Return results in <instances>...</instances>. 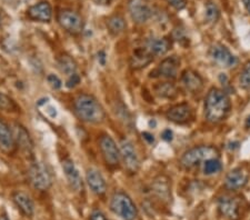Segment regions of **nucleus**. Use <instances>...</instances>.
<instances>
[{"label": "nucleus", "mask_w": 250, "mask_h": 220, "mask_svg": "<svg viewBox=\"0 0 250 220\" xmlns=\"http://www.w3.org/2000/svg\"><path fill=\"white\" fill-rule=\"evenodd\" d=\"M13 131L17 147L21 149L23 154L32 156L34 154V141H32L29 131L20 123H15Z\"/></svg>", "instance_id": "obj_15"}, {"label": "nucleus", "mask_w": 250, "mask_h": 220, "mask_svg": "<svg viewBox=\"0 0 250 220\" xmlns=\"http://www.w3.org/2000/svg\"><path fill=\"white\" fill-rule=\"evenodd\" d=\"M90 220H108L102 210H94L90 215Z\"/></svg>", "instance_id": "obj_34"}, {"label": "nucleus", "mask_w": 250, "mask_h": 220, "mask_svg": "<svg viewBox=\"0 0 250 220\" xmlns=\"http://www.w3.org/2000/svg\"><path fill=\"white\" fill-rule=\"evenodd\" d=\"M163 138H164L165 140H167V141H170V140H172V133H171V130H169V129L165 130L164 133H163Z\"/></svg>", "instance_id": "obj_36"}, {"label": "nucleus", "mask_w": 250, "mask_h": 220, "mask_svg": "<svg viewBox=\"0 0 250 220\" xmlns=\"http://www.w3.org/2000/svg\"><path fill=\"white\" fill-rule=\"evenodd\" d=\"M47 81H48V83H49L52 89H60V88H62V80H60L58 76H56L54 74L48 75Z\"/></svg>", "instance_id": "obj_31"}, {"label": "nucleus", "mask_w": 250, "mask_h": 220, "mask_svg": "<svg viewBox=\"0 0 250 220\" xmlns=\"http://www.w3.org/2000/svg\"><path fill=\"white\" fill-rule=\"evenodd\" d=\"M99 149L106 165L110 168H117L122 161L120 149L111 136L104 134L99 139Z\"/></svg>", "instance_id": "obj_5"}, {"label": "nucleus", "mask_w": 250, "mask_h": 220, "mask_svg": "<svg viewBox=\"0 0 250 220\" xmlns=\"http://www.w3.org/2000/svg\"><path fill=\"white\" fill-rule=\"evenodd\" d=\"M231 103L226 91L212 87L205 99V116L211 123H218L230 113Z\"/></svg>", "instance_id": "obj_1"}, {"label": "nucleus", "mask_w": 250, "mask_h": 220, "mask_svg": "<svg viewBox=\"0 0 250 220\" xmlns=\"http://www.w3.org/2000/svg\"><path fill=\"white\" fill-rule=\"evenodd\" d=\"M86 181L88 183V187L95 195L103 197L107 193V182L104 180V176L102 175L99 170L90 168L86 173Z\"/></svg>", "instance_id": "obj_16"}, {"label": "nucleus", "mask_w": 250, "mask_h": 220, "mask_svg": "<svg viewBox=\"0 0 250 220\" xmlns=\"http://www.w3.org/2000/svg\"><path fill=\"white\" fill-rule=\"evenodd\" d=\"M110 210L123 220H136L138 209L132 199L123 191L112 195L110 200Z\"/></svg>", "instance_id": "obj_4"}, {"label": "nucleus", "mask_w": 250, "mask_h": 220, "mask_svg": "<svg viewBox=\"0 0 250 220\" xmlns=\"http://www.w3.org/2000/svg\"><path fill=\"white\" fill-rule=\"evenodd\" d=\"M0 108L6 110H13L16 108V105L9 97H7L6 95L0 93Z\"/></svg>", "instance_id": "obj_30"}, {"label": "nucleus", "mask_w": 250, "mask_h": 220, "mask_svg": "<svg viewBox=\"0 0 250 220\" xmlns=\"http://www.w3.org/2000/svg\"><path fill=\"white\" fill-rule=\"evenodd\" d=\"M62 169L63 174L66 176L68 185L74 190L75 193H80L83 189V182L82 176L79 174L78 168L76 167L74 160L70 158L64 159L62 161Z\"/></svg>", "instance_id": "obj_11"}, {"label": "nucleus", "mask_w": 250, "mask_h": 220, "mask_svg": "<svg viewBox=\"0 0 250 220\" xmlns=\"http://www.w3.org/2000/svg\"><path fill=\"white\" fill-rule=\"evenodd\" d=\"M219 151L216 147L213 146H198L193 147L191 149L187 150L186 153L183 155L180 158V165L181 167L186 168V169H190L199 163L207 161L209 159L218 158Z\"/></svg>", "instance_id": "obj_3"}, {"label": "nucleus", "mask_w": 250, "mask_h": 220, "mask_svg": "<svg viewBox=\"0 0 250 220\" xmlns=\"http://www.w3.org/2000/svg\"><path fill=\"white\" fill-rule=\"evenodd\" d=\"M192 110L186 102H181L171 107L167 111V118L175 123H186L191 118Z\"/></svg>", "instance_id": "obj_19"}, {"label": "nucleus", "mask_w": 250, "mask_h": 220, "mask_svg": "<svg viewBox=\"0 0 250 220\" xmlns=\"http://www.w3.org/2000/svg\"><path fill=\"white\" fill-rule=\"evenodd\" d=\"M178 66L179 59L175 57H169L164 59L159 63L157 69L154 71V74H157V77H163L167 79H175L178 74Z\"/></svg>", "instance_id": "obj_17"}, {"label": "nucleus", "mask_w": 250, "mask_h": 220, "mask_svg": "<svg viewBox=\"0 0 250 220\" xmlns=\"http://www.w3.org/2000/svg\"><path fill=\"white\" fill-rule=\"evenodd\" d=\"M221 169H223V166H221V162L219 161L218 158L209 159L204 163V173L206 175L217 174L219 173Z\"/></svg>", "instance_id": "obj_28"}, {"label": "nucleus", "mask_w": 250, "mask_h": 220, "mask_svg": "<svg viewBox=\"0 0 250 220\" xmlns=\"http://www.w3.org/2000/svg\"><path fill=\"white\" fill-rule=\"evenodd\" d=\"M250 125V117L247 119V126H249Z\"/></svg>", "instance_id": "obj_40"}, {"label": "nucleus", "mask_w": 250, "mask_h": 220, "mask_svg": "<svg viewBox=\"0 0 250 220\" xmlns=\"http://www.w3.org/2000/svg\"><path fill=\"white\" fill-rule=\"evenodd\" d=\"M243 2L245 5V8L247 9V11L250 14V0H243Z\"/></svg>", "instance_id": "obj_38"}, {"label": "nucleus", "mask_w": 250, "mask_h": 220, "mask_svg": "<svg viewBox=\"0 0 250 220\" xmlns=\"http://www.w3.org/2000/svg\"><path fill=\"white\" fill-rule=\"evenodd\" d=\"M154 90L157 96L166 99H173L178 95L176 86L171 82H160L154 87Z\"/></svg>", "instance_id": "obj_25"}, {"label": "nucleus", "mask_w": 250, "mask_h": 220, "mask_svg": "<svg viewBox=\"0 0 250 220\" xmlns=\"http://www.w3.org/2000/svg\"><path fill=\"white\" fill-rule=\"evenodd\" d=\"M122 161L128 173L136 174L140 168V160L132 143L128 139H123L119 146Z\"/></svg>", "instance_id": "obj_8"}, {"label": "nucleus", "mask_w": 250, "mask_h": 220, "mask_svg": "<svg viewBox=\"0 0 250 220\" xmlns=\"http://www.w3.org/2000/svg\"><path fill=\"white\" fill-rule=\"evenodd\" d=\"M129 14L136 23H145L151 18L152 10L146 0H130L128 5Z\"/></svg>", "instance_id": "obj_10"}, {"label": "nucleus", "mask_w": 250, "mask_h": 220, "mask_svg": "<svg viewBox=\"0 0 250 220\" xmlns=\"http://www.w3.org/2000/svg\"><path fill=\"white\" fill-rule=\"evenodd\" d=\"M127 25L123 16L114 15L107 20V29L112 36H118L126 30Z\"/></svg>", "instance_id": "obj_24"}, {"label": "nucleus", "mask_w": 250, "mask_h": 220, "mask_svg": "<svg viewBox=\"0 0 250 220\" xmlns=\"http://www.w3.org/2000/svg\"><path fill=\"white\" fill-rule=\"evenodd\" d=\"M143 136H144V138L146 139L149 143H152V142H154V136H152V135L148 134V133H144V134H143Z\"/></svg>", "instance_id": "obj_37"}, {"label": "nucleus", "mask_w": 250, "mask_h": 220, "mask_svg": "<svg viewBox=\"0 0 250 220\" xmlns=\"http://www.w3.org/2000/svg\"><path fill=\"white\" fill-rule=\"evenodd\" d=\"M27 17L32 21L50 22L52 19V7L48 1H39L28 8Z\"/></svg>", "instance_id": "obj_12"}, {"label": "nucleus", "mask_w": 250, "mask_h": 220, "mask_svg": "<svg viewBox=\"0 0 250 220\" xmlns=\"http://www.w3.org/2000/svg\"><path fill=\"white\" fill-rule=\"evenodd\" d=\"M57 21L66 33L74 36L82 34L84 28L82 16L71 9L60 10L57 16Z\"/></svg>", "instance_id": "obj_6"}, {"label": "nucleus", "mask_w": 250, "mask_h": 220, "mask_svg": "<svg viewBox=\"0 0 250 220\" xmlns=\"http://www.w3.org/2000/svg\"><path fill=\"white\" fill-rule=\"evenodd\" d=\"M13 201L17 209L26 217H32L35 214V205L31 197L23 191H15L13 194Z\"/></svg>", "instance_id": "obj_18"}, {"label": "nucleus", "mask_w": 250, "mask_h": 220, "mask_svg": "<svg viewBox=\"0 0 250 220\" xmlns=\"http://www.w3.org/2000/svg\"><path fill=\"white\" fill-rule=\"evenodd\" d=\"M28 175L32 187L39 191H47L52 185L51 175L42 162H32Z\"/></svg>", "instance_id": "obj_7"}, {"label": "nucleus", "mask_w": 250, "mask_h": 220, "mask_svg": "<svg viewBox=\"0 0 250 220\" xmlns=\"http://www.w3.org/2000/svg\"><path fill=\"white\" fill-rule=\"evenodd\" d=\"M181 83L186 88V90L191 94H198L204 87L203 78L196 71L191 69L184 71L183 75H181Z\"/></svg>", "instance_id": "obj_20"}, {"label": "nucleus", "mask_w": 250, "mask_h": 220, "mask_svg": "<svg viewBox=\"0 0 250 220\" xmlns=\"http://www.w3.org/2000/svg\"><path fill=\"white\" fill-rule=\"evenodd\" d=\"M0 220H10V219L8 218V216H7V215L2 214V215H0Z\"/></svg>", "instance_id": "obj_39"}, {"label": "nucleus", "mask_w": 250, "mask_h": 220, "mask_svg": "<svg viewBox=\"0 0 250 220\" xmlns=\"http://www.w3.org/2000/svg\"><path fill=\"white\" fill-rule=\"evenodd\" d=\"M205 17L209 22H217L220 17V10L215 2L209 1L206 3Z\"/></svg>", "instance_id": "obj_27"}, {"label": "nucleus", "mask_w": 250, "mask_h": 220, "mask_svg": "<svg viewBox=\"0 0 250 220\" xmlns=\"http://www.w3.org/2000/svg\"><path fill=\"white\" fill-rule=\"evenodd\" d=\"M152 58H154V56L147 49V47L139 48V49H136L131 56L130 66L134 69H141V68L148 66L152 61Z\"/></svg>", "instance_id": "obj_22"}, {"label": "nucleus", "mask_w": 250, "mask_h": 220, "mask_svg": "<svg viewBox=\"0 0 250 220\" xmlns=\"http://www.w3.org/2000/svg\"><path fill=\"white\" fill-rule=\"evenodd\" d=\"M79 83H80L79 75L74 74V75H71L70 77H68V80H67V82H66V86L68 88H75L76 86H78Z\"/></svg>", "instance_id": "obj_33"}, {"label": "nucleus", "mask_w": 250, "mask_h": 220, "mask_svg": "<svg viewBox=\"0 0 250 220\" xmlns=\"http://www.w3.org/2000/svg\"><path fill=\"white\" fill-rule=\"evenodd\" d=\"M58 67L60 71L67 75L68 77H70L71 75L76 74V71H77V63L68 55L60 56L58 58Z\"/></svg>", "instance_id": "obj_26"}, {"label": "nucleus", "mask_w": 250, "mask_h": 220, "mask_svg": "<svg viewBox=\"0 0 250 220\" xmlns=\"http://www.w3.org/2000/svg\"><path fill=\"white\" fill-rule=\"evenodd\" d=\"M249 180V173L245 167H238L232 169L227 175L225 180V187L229 190H239L247 185Z\"/></svg>", "instance_id": "obj_14"}, {"label": "nucleus", "mask_w": 250, "mask_h": 220, "mask_svg": "<svg viewBox=\"0 0 250 220\" xmlns=\"http://www.w3.org/2000/svg\"><path fill=\"white\" fill-rule=\"evenodd\" d=\"M17 149L14 131L10 126L0 117V151L11 155Z\"/></svg>", "instance_id": "obj_13"}, {"label": "nucleus", "mask_w": 250, "mask_h": 220, "mask_svg": "<svg viewBox=\"0 0 250 220\" xmlns=\"http://www.w3.org/2000/svg\"><path fill=\"white\" fill-rule=\"evenodd\" d=\"M209 55H210V58L216 65L223 68L235 67L238 62V59L229 51L228 48L224 45H220V43L213 45L210 48Z\"/></svg>", "instance_id": "obj_9"}, {"label": "nucleus", "mask_w": 250, "mask_h": 220, "mask_svg": "<svg viewBox=\"0 0 250 220\" xmlns=\"http://www.w3.org/2000/svg\"><path fill=\"white\" fill-rule=\"evenodd\" d=\"M240 87L245 90H250V62L245 66L239 78Z\"/></svg>", "instance_id": "obj_29"}, {"label": "nucleus", "mask_w": 250, "mask_h": 220, "mask_svg": "<svg viewBox=\"0 0 250 220\" xmlns=\"http://www.w3.org/2000/svg\"><path fill=\"white\" fill-rule=\"evenodd\" d=\"M218 209L226 218L236 220L239 217V205L236 199L230 197H221L218 199Z\"/></svg>", "instance_id": "obj_21"}, {"label": "nucleus", "mask_w": 250, "mask_h": 220, "mask_svg": "<svg viewBox=\"0 0 250 220\" xmlns=\"http://www.w3.org/2000/svg\"><path fill=\"white\" fill-rule=\"evenodd\" d=\"M114 0H94V2L98 6H109Z\"/></svg>", "instance_id": "obj_35"}, {"label": "nucleus", "mask_w": 250, "mask_h": 220, "mask_svg": "<svg viewBox=\"0 0 250 220\" xmlns=\"http://www.w3.org/2000/svg\"><path fill=\"white\" fill-rule=\"evenodd\" d=\"M147 49L152 56H164L171 49V40L169 38H152L147 43Z\"/></svg>", "instance_id": "obj_23"}, {"label": "nucleus", "mask_w": 250, "mask_h": 220, "mask_svg": "<svg viewBox=\"0 0 250 220\" xmlns=\"http://www.w3.org/2000/svg\"><path fill=\"white\" fill-rule=\"evenodd\" d=\"M74 109L77 117L83 122L102 123L106 118V113L100 102L94 96L88 94L79 95L74 101Z\"/></svg>", "instance_id": "obj_2"}, {"label": "nucleus", "mask_w": 250, "mask_h": 220, "mask_svg": "<svg viewBox=\"0 0 250 220\" xmlns=\"http://www.w3.org/2000/svg\"><path fill=\"white\" fill-rule=\"evenodd\" d=\"M166 1L176 10H183L187 6V0H166Z\"/></svg>", "instance_id": "obj_32"}]
</instances>
